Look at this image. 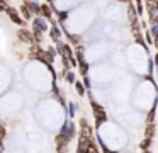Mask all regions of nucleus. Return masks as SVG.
<instances>
[{
    "label": "nucleus",
    "instance_id": "nucleus-1",
    "mask_svg": "<svg viewBox=\"0 0 158 153\" xmlns=\"http://www.w3.org/2000/svg\"><path fill=\"white\" fill-rule=\"evenodd\" d=\"M92 107H94V112H95L97 124H102V122L106 121V112H104V109L100 107L99 104H92Z\"/></svg>",
    "mask_w": 158,
    "mask_h": 153
},
{
    "label": "nucleus",
    "instance_id": "nucleus-2",
    "mask_svg": "<svg viewBox=\"0 0 158 153\" xmlns=\"http://www.w3.org/2000/svg\"><path fill=\"white\" fill-rule=\"evenodd\" d=\"M7 14H9V17L12 19V22H14V24H17V26H24V20H22V17H19V14L15 12L14 9H10V7H9V9H7Z\"/></svg>",
    "mask_w": 158,
    "mask_h": 153
},
{
    "label": "nucleus",
    "instance_id": "nucleus-3",
    "mask_svg": "<svg viewBox=\"0 0 158 153\" xmlns=\"http://www.w3.org/2000/svg\"><path fill=\"white\" fill-rule=\"evenodd\" d=\"M17 36H19V39H21V41H26V43H31V41L34 39V37H32V34L29 32V31H26V29H21L17 32Z\"/></svg>",
    "mask_w": 158,
    "mask_h": 153
},
{
    "label": "nucleus",
    "instance_id": "nucleus-4",
    "mask_svg": "<svg viewBox=\"0 0 158 153\" xmlns=\"http://www.w3.org/2000/svg\"><path fill=\"white\" fill-rule=\"evenodd\" d=\"M34 29L41 32V31H44V29H46V24L43 22L41 19H36V22H34Z\"/></svg>",
    "mask_w": 158,
    "mask_h": 153
},
{
    "label": "nucleus",
    "instance_id": "nucleus-5",
    "mask_svg": "<svg viewBox=\"0 0 158 153\" xmlns=\"http://www.w3.org/2000/svg\"><path fill=\"white\" fill-rule=\"evenodd\" d=\"M27 5L31 7V10H32V12H36V14H38V12H41V7H39L38 3H34V2H27Z\"/></svg>",
    "mask_w": 158,
    "mask_h": 153
},
{
    "label": "nucleus",
    "instance_id": "nucleus-6",
    "mask_svg": "<svg viewBox=\"0 0 158 153\" xmlns=\"http://www.w3.org/2000/svg\"><path fill=\"white\" fill-rule=\"evenodd\" d=\"M60 51H61V54H65L66 58L72 56V54H70V48L68 46H61V48H60Z\"/></svg>",
    "mask_w": 158,
    "mask_h": 153
},
{
    "label": "nucleus",
    "instance_id": "nucleus-7",
    "mask_svg": "<svg viewBox=\"0 0 158 153\" xmlns=\"http://www.w3.org/2000/svg\"><path fill=\"white\" fill-rule=\"evenodd\" d=\"M41 10H43V14H44V15H46V17H49V15H51V10H49V9H48V5H44V7H41Z\"/></svg>",
    "mask_w": 158,
    "mask_h": 153
},
{
    "label": "nucleus",
    "instance_id": "nucleus-8",
    "mask_svg": "<svg viewBox=\"0 0 158 153\" xmlns=\"http://www.w3.org/2000/svg\"><path fill=\"white\" fill-rule=\"evenodd\" d=\"M4 136H5V129L0 126V143H2V139H4Z\"/></svg>",
    "mask_w": 158,
    "mask_h": 153
},
{
    "label": "nucleus",
    "instance_id": "nucleus-9",
    "mask_svg": "<svg viewBox=\"0 0 158 153\" xmlns=\"http://www.w3.org/2000/svg\"><path fill=\"white\" fill-rule=\"evenodd\" d=\"M2 10H7V7H5V5H4V2L0 0V12H2Z\"/></svg>",
    "mask_w": 158,
    "mask_h": 153
},
{
    "label": "nucleus",
    "instance_id": "nucleus-10",
    "mask_svg": "<svg viewBox=\"0 0 158 153\" xmlns=\"http://www.w3.org/2000/svg\"><path fill=\"white\" fill-rule=\"evenodd\" d=\"M22 12H24V15H26V17H29V15H31V14H29V10L26 9V7H24V9H22Z\"/></svg>",
    "mask_w": 158,
    "mask_h": 153
},
{
    "label": "nucleus",
    "instance_id": "nucleus-11",
    "mask_svg": "<svg viewBox=\"0 0 158 153\" xmlns=\"http://www.w3.org/2000/svg\"><path fill=\"white\" fill-rule=\"evenodd\" d=\"M77 88H78V92H80V94H83V87H82L80 83H77Z\"/></svg>",
    "mask_w": 158,
    "mask_h": 153
},
{
    "label": "nucleus",
    "instance_id": "nucleus-12",
    "mask_svg": "<svg viewBox=\"0 0 158 153\" xmlns=\"http://www.w3.org/2000/svg\"><path fill=\"white\" fill-rule=\"evenodd\" d=\"M156 9H158V0H156Z\"/></svg>",
    "mask_w": 158,
    "mask_h": 153
}]
</instances>
